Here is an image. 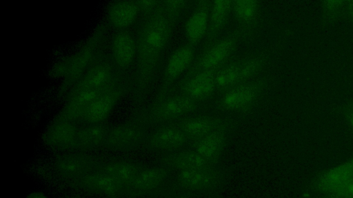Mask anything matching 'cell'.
Returning a JSON list of instances; mask_svg holds the SVG:
<instances>
[{
    "mask_svg": "<svg viewBox=\"0 0 353 198\" xmlns=\"http://www.w3.org/2000/svg\"><path fill=\"white\" fill-rule=\"evenodd\" d=\"M101 161L83 152L66 153L55 161V169L66 179L78 183L95 170Z\"/></svg>",
    "mask_w": 353,
    "mask_h": 198,
    "instance_id": "8fae6325",
    "label": "cell"
},
{
    "mask_svg": "<svg viewBox=\"0 0 353 198\" xmlns=\"http://www.w3.org/2000/svg\"><path fill=\"white\" fill-rule=\"evenodd\" d=\"M170 198H192L190 196V194L182 192H175L170 193Z\"/></svg>",
    "mask_w": 353,
    "mask_h": 198,
    "instance_id": "d6a6232c",
    "label": "cell"
},
{
    "mask_svg": "<svg viewBox=\"0 0 353 198\" xmlns=\"http://www.w3.org/2000/svg\"><path fill=\"white\" fill-rule=\"evenodd\" d=\"M109 30L105 21L98 24L78 50L56 65L54 74L61 79V95L66 96L75 82L105 52Z\"/></svg>",
    "mask_w": 353,
    "mask_h": 198,
    "instance_id": "7a4b0ae2",
    "label": "cell"
},
{
    "mask_svg": "<svg viewBox=\"0 0 353 198\" xmlns=\"http://www.w3.org/2000/svg\"><path fill=\"white\" fill-rule=\"evenodd\" d=\"M121 82L125 81L117 72L108 54L105 52L75 82L68 93L82 88L104 89Z\"/></svg>",
    "mask_w": 353,
    "mask_h": 198,
    "instance_id": "52a82bcc",
    "label": "cell"
},
{
    "mask_svg": "<svg viewBox=\"0 0 353 198\" xmlns=\"http://www.w3.org/2000/svg\"><path fill=\"white\" fill-rule=\"evenodd\" d=\"M110 60L119 74L127 81L137 57V40L131 30L114 31L109 41Z\"/></svg>",
    "mask_w": 353,
    "mask_h": 198,
    "instance_id": "8992f818",
    "label": "cell"
},
{
    "mask_svg": "<svg viewBox=\"0 0 353 198\" xmlns=\"http://www.w3.org/2000/svg\"><path fill=\"white\" fill-rule=\"evenodd\" d=\"M191 143L176 126L167 125L149 133L143 146L150 151L170 153L181 150Z\"/></svg>",
    "mask_w": 353,
    "mask_h": 198,
    "instance_id": "7c38bea8",
    "label": "cell"
},
{
    "mask_svg": "<svg viewBox=\"0 0 353 198\" xmlns=\"http://www.w3.org/2000/svg\"><path fill=\"white\" fill-rule=\"evenodd\" d=\"M212 198H220V193L215 194L212 196H211Z\"/></svg>",
    "mask_w": 353,
    "mask_h": 198,
    "instance_id": "d590c367",
    "label": "cell"
},
{
    "mask_svg": "<svg viewBox=\"0 0 353 198\" xmlns=\"http://www.w3.org/2000/svg\"><path fill=\"white\" fill-rule=\"evenodd\" d=\"M225 122L214 117L199 116L184 120L174 125L179 128L192 143L213 132Z\"/></svg>",
    "mask_w": 353,
    "mask_h": 198,
    "instance_id": "484cf974",
    "label": "cell"
},
{
    "mask_svg": "<svg viewBox=\"0 0 353 198\" xmlns=\"http://www.w3.org/2000/svg\"><path fill=\"white\" fill-rule=\"evenodd\" d=\"M142 14L137 0H119L111 2L107 8L105 23L114 31L131 30L137 25Z\"/></svg>",
    "mask_w": 353,
    "mask_h": 198,
    "instance_id": "4fadbf2b",
    "label": "cell"
},
{
    "mask_svg": "<svg viewBox=\"0 0 353 198\" xmlns=\"http://www.w3.org/2000/svg\"><path fill=\"white\" fill-rule=\"evenodd\" d=\"M197 102L181 94L161 98L132 117L139 120L148 127L161 124L191 111L196 106Z\"/></svg>",
    "mask_w": 353,
    "mask_h": 198,
    "instance_id": "277c9868",
    "label": "cell"
},
{
    "mask_svg": "<svg viewBox=\"0 0 353 198\" xmlns=\"http://www.w3.org/2000/svg\"><path fill=\"white\" fill-rule=\"evenodd\" d=\"M236 38V35L228 36L209 48L199 60L198 72L216 70L231 54Z\"/></svg>",
    "mask_w": 353,
    "mask_h": 198,
    "instance_id": "ffe728a7",
    "label": "cell"
},
{
    "mask_svg": "<svg viewBox=\"0 0 353 198\" xmlns=\"http://www.w3.org/2000/svg\"><path fill=\"white\" fill-rule=\"evenodd\" d=\"M161 163L175 172L221 167L219 161L209 160L192 148L167 153L161 158Z\"/></svg>",
    "mask_w": 353,
    "mask_h": 198,
    "instance_id": "5bb4252c",
    "label": "cell"
},
{
    "mask_svg": "<svg viewBox=\"0 0 353 198\" xmlns=\"http://www.w3.org/2000/svg\"><path fill=\"white\" fill-rule=\"evenodd\" d=\"M148 126L139 120L130 119L110 127L103 147L117 153H130L144 145Z\"/></svg>",
    "mask_w": 353,
    "mask_h": 198,
    "instance_id": "5b68a950",
    "label": "cell"
},
{
    "mask_svg": "<svg viewBox=\"0 0 353 198\" xmlns=\"http://www.w3.org/2000/svg\"><path fill=\"white\" fill-rule=\"evenodd\" d=\"M77 184L84 191L98 197L119 198L125 195H127V192L123 186L101 170L99 165L95 170Z\"/></svg>",
    "mask_w": 353,
    "mask_h": 198,
    "instance_id": "9a60e30c",
    "label": "cell"
},
{
    "mask_svg": "<svg viewBox=\"0 0 353 198\" xmlns=\"http://www.w3.org/2000/svg\"><path fill=\"white\" fill-rule=\"evenodd\" d=\"M350 12H351V14H352V15L353 16V9L352 8H350Z\"/></svg>",
    "mask_w": 353,
    "mask_h": 198,
    "instance_id": "8d00e7d4",
    "label": "cell"
},
{
    "mask_svg": "<svg viewBox=\"0 0 353 198\" xmlns=\"http://www.w3.org/2000/svg\"><path fill=\"white\" fill-rule=\"evenodd\" d=\"M352 177H353V158L317 176L313 182V187L325 194Z\"/></svg>",
    "mask_w": 353,
    "mask_h": 198,
    "instance_id": "603a6c76",
    "label": "cell"
},
{
    "mask_svg": "<svg viewBox=\"0 0 353 198\" xmlns=\"http://www.w3.org/2000/svg\"><path fill=\"white\" fill-rule=\"evenodd\" d=\"M351 8L353 9V1L352 2Z\"/></svg>",
    "mask_w": 353,
    "mask_h": 198,
    "instance_id": "74e56055",
    "label": "cell"
},
{
    "mask_svg": "<svg viewBox=\"0 0 353 198\" xmlns=\"http://www.w3.org/2000/svg\"><path fill=\"white\" fill-rule=\"evenodd\" d=\"M143 166L127 159L101 162L99 168L121 184L129 195L130 189Z\"/></svg>",
    "mask_w": 353,
    "mask_h": 198,
    "instance_id": "ac0fdd59",
    "label": "cell"
},
{
    "mask_svg": "<svg viewBox=\"0 0 353 198\" xmlns=\"http://www.w3.org/2000/svg\"><path fill=\"white\" fill-rule=\"evenodd\" d=\"M261 60L258 58L230 65L216 73L217 87H228L252 76L259 69Z\"/></svg>",
    "mask_w": 353,
    "mask_h": 198,
    "instance_id": "d6986e66",
    "label": "cell"
},
{
    "mask_svg": "<svg viewBox=\"0 0 353 198\" xmlns=\"http://www.w3.org/2000/svg\"><path fill=\"white\" fill-rule=\"evenodd\" d=\"M79 124L57 116L44 133V141L51 148L63 152L76 151Z\"/></svg>",
    "mask_w": 353,
    "mask_h": 198,
    "instance_id": "30bf717a",
    "label": "cell"
},
{
    "mask_svg": "<svg viewBox=\"0 0 353 198\" xmlns=\"http://www.w3.org/2000/svg\"><path fill=\"white\" fill-rule=\"evenodd\" d=\"M260 92L261 87L259 84H241L223 94L221 99V104L230 111L241 109L252 104Z\"/></svg>",
    "mask_w": 353,
    "mask_h": 198,
    "instance_id": "44dd1931",
    "label": "cell"
},
{
    "mask_svg": "<svg viewBox=\"0 0 353 198\" xmlns=\"http://www.w3.org/2000/svg\"><path fill=\"white\" fill-rule=\"evenodd\" d=\"M232 10L240 21L250 23L256 19L259 13V6L256 1H232Z\"/></svg>",
    "mask_w": 353,
    "mask_h": 198,
    "instance_id": "f1b7e54d",
    "label": "cell"
},
{
    "mask_svg": "<svg viewBox=\"0 0 353 198\" xmlns=\"http://www.w3.org/2000/svg\"><path fill=\"white\" fill-rule=\"evenodd\" d=\"M224 181L225 173L221 167L179 170L176 171L172 176L165 192L205 193L211 197L220 193Z\"/></svg>",
    "mask_w": 353,
    "mask_h": 198,
    "instance_id": "3957f363",
    "label": "cell"
},
{
    "mask_svg": "<svg viewBox=\"0 0 353 198\" xmlns=\"http://www.w3.org/2000/svg\"><path fill=\"white\" fill-rule=\"evenodd\" d=\"M137 2L142 16L149 14L157 9L161 3V1L156 0H137Z\"/></svg>",
    "mask_w": 353,
    "mask_h": 198,
    "instance_id": "1f68e13d",
    "label": "cell"
},
{
    "mask_svg": "<svg viewBox=\"0 0 353 198\" xmlns=\"http://www.w3.org/2000/svg\"><path fill=\"white\" fill-rule=\"evenodd\" d=\"M110 128L105 122L79 124L76 151L85 152L103 146Z\"/></svg>",
    "mask_w": 353,
    "mask_h": 198,
    "instance_id": "cb8c5ba5",
    "label": "cell"
},
{
    "mask_svg": "<svg viewBox=\"0 0 353 198\" xmlns=\"http://www.w3.org/2000/svg\"><path fill=\"white\" fill-rule=\"evenodd\" d=\"M28 198H46V197L40 194H34V195H32Z\"/></svg>",
    "mask_w": 353,
    "mask_h": 198,
    "instance_id": "836d02e7",
    "label": "cell"
},
{
    "mask_svg": "<svg viewBox=\"0 0 353 198\" xmlns=\"http://www.w3.org/2000/svg\"><path fill=\"white\" fill-rule=\"evenodd\" d=\"M174 21L161 1L157 9L143 15L137 24V57L126 81L128 96L133 101L140 102L150 89Z\"/></svg>",
    "mask_w": 353,
    "mask_h": 198,
    "instance_id": "6da1fadb",
    "label": "cell"
},
{
    "mask_svg": "<svg viewBox=\"0 0 353 198\" xmlns=\"http://www.w3.org/2000/svg\"><path fill=\"white\" fill-rule=\"evenodd\" d=\"M125 96H128L125 82L108 87L91 103L77 123L81 125L105 122L119 102Z\"/></svg>",
    "mask_w": 353,
    "mask_h": 198,
    "instance_id": "ba28073f",
    "label": "cell"
},
{
    "mask_svg": "<svg viewBox=\"0 0 353 198\" xmlns=\"http://www.w3.org/2000/svg\"><path fill=\"white\" fill-rule=\"evenodd\" d=\"M215 70L197 72L181 87V95L194 100L210 96L217 87Z\"/></svg>",
    "mask_w": 353,
    "mask_h": 198,
    "instance_id": "7402d4cb",
    "label": "cell"
},
{
    "mask_svg": "<svg viewBox=\"0 0 353 198\" xmlns=\"http://www.w3.org/2000/svg\"><path fill=\"white\" fill-rule=\"evenodd\" d=\"M350 122L351 126L353 128V112L351 113V115L350 116Z\"/></svg>",
    "mask_w": 353,
    "mask_h": 198,
    "instance_id": "e575fe53",
    "label": "cell"
},
{
    "mask_svg": "<svg viewBox=\"0 0 353 198\" xmlns=\"http://www.w3.org/2000/svg\"><path fill=\"white\" fill-rule=\"evenodd\" d=\"M232 7V1L228 0L215 1L211 3L208 30L210 39L214 38L223 28Z\"/></svg>",
    "mask_w": 353,
    "mask_h": 198,
    "instance_id": "83f0119b",
    "label": "cell"
},
{
    "mask_svg": "<svg viewBox=\"0 0 353 198\" xmlns=\"http://www.w3.org/2000/svg\"><path fill=\"white\" fill-rule=\"evenodd\" d=\"M231 132V125L225 122L219 128L192 143V149L212 160L219 161Z\"/></svg>",
    "mask_w": 353,
    "mask_h": 198,
    "instance_id": "e0dca14e",
    "label": "cell"
},
{
    "mask_svg": "<svg viewBox=\"0 0 353 198\" xmlns=\"http://www.w3.org/2000/svg\"><path fill=\"white\" fill-rule=\"evenodd\" d=\"M194 47L190 44L176 50L168 58L163 72L165 85L181 76L194 58Z\"/></svg>",
    "mask_w": 353,
    "mask_h": 198,
    "instance_id": "4316f807",
    "label": "cell"
},
{
    "mask_svg": "<svg viewBox=\"0 0 353 198\" xmlns=\"http://www.w3.org/2000/svg\"><path fill=\"white\" fill-rule=\"evenodd\" d=\"M174 171L164 166L143 167L132 185L129 195L148 196L166 191Z\"/></svg>",
    "mask_w": 353,
    "mask_h": 198,
    "instance_id": "9c48e42d",
    "label": "cell"
},
{
    "mask_svg": "<svg viewBox=\"0 0 353 198\" xmlns=\"http://www.w3.org/2000/svg\"><path fill=\"white\" fill-rule=\"evenodd\" d=\"M162 4L167 13L174 19L178 17L180 12L183 9L185 1H162Z\"/></svg>",
    "mask_w": 353,
    "mask_h": 198,
    "instance_id": "4dcf8cb0",
    "label": "cell"
},
{
    "mask_svg": "<svg viewBox=\"0 0 353 198\" xmlns=\"http://www.w3.org/2000/svg\"><path fill=\"white\" fill-rule=\"evenodd\" d=\"M327 198H353V177L325 194Z\"/></svg>",
    "mask_w": 353,
    "mask_h": 198,
    "instance_id": "f546056e",
    "label": "cell"
},
{
    "mask_svg": "<svg viewBox=\"0 0 353 198\" xmlns=\"http://www.w3.org/2000/svg\"><path fill=\"white\" fill-rule=\"evenodd\" d=\"M210 1H201L188 19L185 29L188 44L194 47L203 39L208 30Z\"/></svg>",
    "mask_w": 353,
    "mask_h": 198,
    "instance_id": "d4e9b609",
    "label": "cell"
},
{
    "mask_svg": "<svg viewBox=\"0 0 353 198\" xmlns=\"http://www.w3.org/2000/svg\"><path fill=\"white\" fill-rule=\"evenodd\" d=\"M105 89L82 88L70 91L57 116L77 123L91 103Z\"/></svg>",
    "mask_w": 353,
    "mask_h": 198,
    "instance_id": "2e32d148",
    "label": "cell"
}]
</instances>
